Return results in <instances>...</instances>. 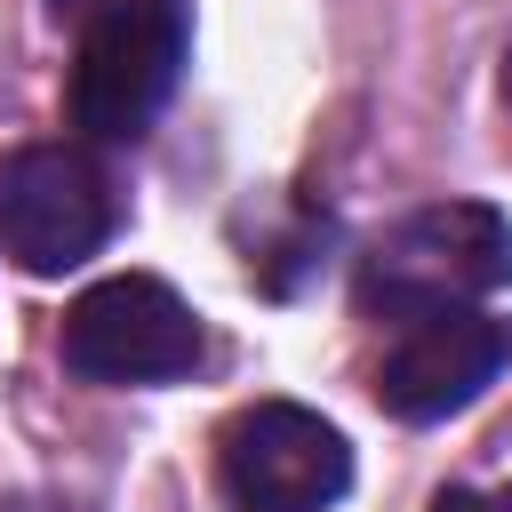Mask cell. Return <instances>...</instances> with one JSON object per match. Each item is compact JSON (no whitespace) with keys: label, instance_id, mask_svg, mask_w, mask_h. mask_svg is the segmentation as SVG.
<instances>
[{"label":"cell","instance_id":"6da1fadb","mask_svg":"<svg viewBox=\"0 0 512 512\" xmlns=\"http://www.w3.org/2000/svg\"><path fill=\"white\" fill-rule=\"evenodd\" d=\"M192 48V0H96L80 56H72V128L96 144H128L152 128V112L176 96Z\"/></svg>","mask_w":512,"mask_h":512},{"label":"cell","instance_id":"7a4b0ae2","mask_svg":"<svg viewBox=\"0 0 512 512\" xmlns=\"http://www.w3.org/2000/svg\"><path fill=\"white\" fill-rule=\"evenodd\" d=\"M504 280H512V224L480 200H432V208H416L384 232V248L368 256L360 304H384L400 320V312H424V304L488 296Z\"/></svg>","mask_w":512,"mask_h":512},{"label":"cell","instance_id":"3957f363","mask_svg":"<svg viewBox=\"0 0 512 512\" xmlns=\"http://www.w3.org/2000/svg\"><path fill=\"white\" fill-rule=\"evenodd\" d=\"M56 344H64V368L88 376V384H176V376L200 368V320L152 272L96 280L64 312Z\"/></svg>","mask_w":512,"mask_h":512},{"label":"cell","instance_id":"277c9868","mask_svg":"<svg viewBox=\"0 0 512 512\" xmlns=\"http://www.w3.org/2000/svg\"><path fill=\"white\" fill-rule=\"evenodd\" d=\"M216 488L232 512H328L352 488V448L296 400H256L216 440Z\"/></svg>","mask_w":512,"mask_h":512},{"label":"cell","instance_id":"5b68a950","mask_svg":"<svg viewBox=\"0 0 512 512\" xmlns=\"http://www.w3.org/2000/svg\"><path fill=\"white\" fill-rule=\"evenodd\" d=\"M112 240V184L80 144L0 152V248L24 272H72Z\"/></svg>","mask_w":512,"mask_h":512},{"label":"cell","instance_id":"8992f818","mask_svg":"<svg viewBox=\"0 0 512 512\" xmlns=\"http://www.w3.org/2000/svg\"><path fill=\"white\" fill-rule=\"evenodd\" d=\"M504 360H512L504 320H488L472 304H424V312H400V328L376 360V400L408 424H440V416L472 408Z\"/></svg>","mask_w":512,"mask_h":512},{"label":"cell","instance_id":"52a82bcc","mask_svg":"<svg viewBox=\"0 0 512 512\" xmlns=\"http://www.w3.org/2000/svg\"><path fill=\"white\" fill-rule=\"evenodd\" d=\"M432 512H512V480L504 488H448V496H432Z\"/></svg>","mask_w":512,"mask_h":512},{"label":"cell","instance_id":"ba28073f","mask_svg":"<svg viewBox=\"0 0 512 512\" xmlns=\"http://www.w3.org/2000/svg\"><path fill=\"white\" fill-rule=\"evenodd\" d=\"M8 512H80V504H56V496H16Z\"/></svg>","mask_w":512,"mask_h":512},{"label":"cell","instance_id":"9c48e42d","mask_svg":"<svg viewBox=\"0 0 512 512\" xmlns=\"http://www.w3.org/2000/svg\"><path fill=\"white\" fill-rule=\"evenodd\" d=\"M504 104H512V56H504Z\"/></svg>","mask_w":512,"mask_h":512}]
</instances>
